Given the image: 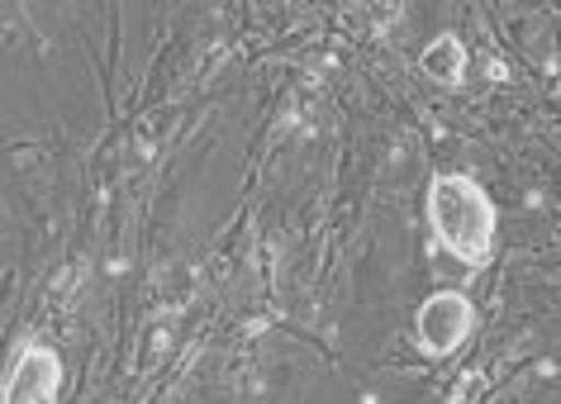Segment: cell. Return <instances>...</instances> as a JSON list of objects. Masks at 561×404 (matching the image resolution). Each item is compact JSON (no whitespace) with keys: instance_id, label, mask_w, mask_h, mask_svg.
Segmentation results:
<instances>
[{"instance_id":"1","label":"cell","mask_w":561,"mask_h":404,"mask_svg":"<svg viewBox=\"0 0 561 404\" xmlns=\"http://www.w3.org/2000/svg\"><path fill=\"white\" fill-rule=\"evenodd\" d=\"M428 219L438 243L467 267H485L495 253V205L471 176H438L428 191Z\"/></svg>"},{"instance_id":"2","label":"cell","mask_w":561,"mask_h":404,"mask_svg":"<svg viewBox=\"0 0 561 404\" xmlns=\"http://www.w3.org/2000/svg\"><path fill=\"white\" fill-rule=\"evenodd\" d=\"M414 328H419V343H424L428 357H447V353H457V347L467 343V333L476 328V304L467 296H457V290L428 296L414 319Z\"/></svg>"},{"instance_id":"3","label":"cell","mask_w":561,"mask_h":404,"mask_svg":"<svg viewBox=\"0 0 561 404\" xmlns=\"http://www.w3.org/2000/svg\"><path fill=\"white\" fill-rule=\"evenodd\" d=\"M62 357L53 347H24L5 376V404H58Z\"/></svg>"},{"instance_id":"4","label":"cell","mask_w":561,"mask_h":404,"mask_svg":"<svg viewBox=\"0 0 561 404\" xmlns=\"http://www.w3.org/2000/svg\"><path fill=\"white\" fill-rule=\"evenodd\" d=\"M419 62H424V72L438 81V86H457V81L467 77V48H461V38H453V34L433 38Z\"/></svg>"}]
</instances>
